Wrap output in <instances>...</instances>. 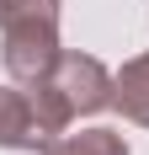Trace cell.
Here are the masks:
<instances>
[{"label":"cell","mask_w":149,"mask_h":155,"mask_svg":"<svg viewBox=\"0 0 149 155\" xmlns=\"http://www.w3.org/2000/svg\"><path fill=\"white\" fill-rule=\"evenodd\" d=\"M48 134L37 123V107H32V91H11V86H0V150H32L43 155Z\"/></svg>","instance_id":"3"},{"label":"cell","mask_w":149,"mask_h":155,"mask_svg":"<svg viewBox=\"0 0 149 155\" xmlns=\"http://www.w3.org/2000/svg\"><path fill=\"white\" fill-rule=\"evenodd\" d=\"M32 107H37V123H43L48 139H59L74 118H90V112L112 107V70H106L96 54H74L64 48L59 64L48 70V80L27 86Z\"/></svg>","instance_id":"1"},{"label":"cell","mask_w":149,"mask_h":155,"mask_svg":"<svg viewBox=\"0 0 149 155\" xmlns=\"http://www.w3.org/2000/svg\"><path fill=\"white\" fill-rule=\"evenodd\" d=\"M0 16H5V0H0Z\"/></svg>","instance_id":"7"},{"label":"cell","mask_w":149,"mask_h":155,"mask_svg":"<svg viewBox=\"0 0 149 155\" xmlns=\"http://www.w3.org/2000/svg\"><path fill=\"white\" fill-rule=\"evenodd\" d=\"M112 107L128 118V123L149 128V54H133L112 75Z\"/></svg>","instance_id":"4"},{"label":"cell","mask_w":149,"mask_h":155,"mask_svg":"<svg viewBox=\"0 0 149 155\" xmlns=\"http://www.w3.org/2000/svg\"><path fill=\"white\" fill-rule=\"evenodd\" d=\"M43 155H128V139L117 128H80V134L64 128L59 139L43 144Z\"/></svg>","instance_id":"5"},{"label":"cell","mask_w":149,"mask_h":155,"mask_svg":"<svg viewBox=\"0 0 149 155\" xmlns=\"http://www.w3.org/2000/svg\"><path fill=\"white\" fill-rule=\"evenodd\" d=\"M21 16H48V21H59V0H5V16H0V21H21Z\"/></svg>","instance_id":"6"},{"label":"cell","mask_w":149,"mask_h":155,"mask_svg":"<svg viewBox=\"0 0 149 155\" xmlns=\"http://www.w3.org/2000/svg\"><path fill=\"white\" fill-rule=\"evenodd\" d=\"M59 21L48 16H21V21H0V59L16 86H37L48 70L59 64Z\"/></svg>","instance_id":"2"}]
</instances>
